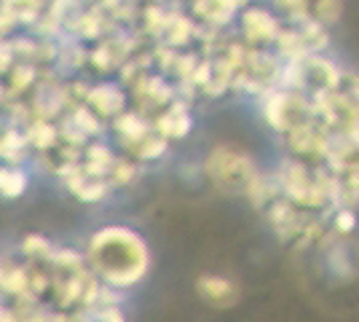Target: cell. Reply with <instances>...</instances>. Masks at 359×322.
Listing matches in <instances>:
<instances>
[{
    "instance_id": "6da1fadb",
    "label": "cell",
    "mask_w": 359,
    "mask_h": 322,
    "mask_svg": "<svg viewBox=\"0 0 359 322\" xmlns=\"http://www.w3.org/2000/svg\"><path fill=\"white\" fill-rule=\"evenodd\" d=\"M89 263L107 288L129 290L148 274L150 255L140 234L110 226L97 231L89 239Z\"/></svg>"
},
{
    "instance_id": "7a4b0ae2",
    "label": "cell",
    "mask_w": 359,
    "mask_h": 322,
    "mask_svg": "<svg viewBox=\"0 0 359 322\" xmlns=\"http://www.w3.org/2000/svg\"><path fill=\"white\" fill-rule=\"evenodd\" d=\"M196 288L201 293V298H204L207 304H212V307L228 309L239 301V288H236L231 279H225V276H215V274L201 276V279L196 282Z\"/></svg>"
}]
</instances>
